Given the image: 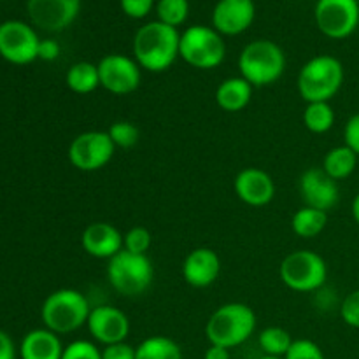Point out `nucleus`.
<instances>
[{
    "mask_svg": "<svg viewBox=\"0 0 359 359\" xmlns=\"http://www.w3.org/2000/svg\"><path fill=\"white\" fill-rule=\"evenodd\" d=\"M181 34L177 28L161 21H149L135 32L133 37V60L140 69L160 74L170 69L179 58Z\"/></svg>",
    "mask_w": 359,
    "mask_h": 359,
    "instance_id": "f257e3e1",
    "label": "nucleus"
},
{
    "mask_svg": "<svg viewBox=\"0 0 359 359\" xmlns=\"http://www.w3.org/2000/svg\"><path fill=\"white\" fill-rule=\"evenodd\" d=\"M256 323V314L249 305L238 302L224 304L207 321L205 337L210 346L233 349L251 339Z\"/></svg>",
    "mask_w": 359,
    "mask_h": 359,
    "instance_id": "f03ea898",
    "label": "nucleus"
},
{
    "mask_svg": "<svg viewBox=\"0 0 359 359\" xmlns=\"http://www.w3.org/2000/svg\"><path fill=\"white\" fill-rule=\"evenodd\" d=\"M241 77L252 88L270 86L283 77L286 70V55L283 48L269 39H258L245 46L238 56Z\"/></svg>",
    "mask_w": 359,
    "mask_h": 359,
    "instance_id": "7ed1b4c3",
    "label": "nucleus"
},
{
    "mask_svg": "<svg viewBox=\"0 0 359 359\" xmlns=\"http://www.w3.org/2000/svg\"><path fill=\"white\" fill-rule=\"evenodd\" d=\"M90 302L81 291L63 287L48 294L41 307L44 328L56 335H67L83 328L90 318Z\"/></svg>",
    "mask_w": 359,
    "mask_h": 359,
    "instance_id": "20e7f679",
    "label": "nucleus"
},
{
    "mask_svg": "<svg viewBox=\"0 0 359 359\" xmlns=\"http://www.w3.org/2000/svg\"><path fill=\"white\" fill-rule=\"evenodd\" d=\"M344 84V65L332 55H319L309 60L298 72V93L307 104L330 102Z\"/></svg>",
    "mask_w": 359,
    "mask_h": 359,
    "instance_id": "39448f33",
    "label": "nucleus"
},
{
    "mask_svg": "<svg viewBox=\"0 0 359 359\" xmlns=\"http://www.w3.org/2000/svg\"><path fill=\"white\" fill-rule=\"evenodd\" d=\"M179 56L198 70H212L223 63L226 44L223 35L205 25H193L181 34Z\"/></svg>",
    "mask_w": 359,
    "mask_h": 359,
    "instance_id": "423d86ee",
    "label": "nucleus"
},
{
    "mask_svg": "<svg viewBox=\"0 0 359 359\" xmlns=\"http://www.w3.org/2000/svg\"><path fill=\"white\" fill-rule=\"evenodd\" d=\"M153 277L154 270L151 259L147 256L132 255L125 249L107 263L109 284L121 297L135 298L144 294L153 284Z\"/></svg>",
    "mask_w": 359,
    "mask_h": 359,
    "instance_id": "0eeeda50",
    "label": "nucleus"
},
{
    "mask_svg": "<svg viewBox=\"0 0 359 359\" xmlns=\"http://www.w3.org/2000/svg\"><path fill=\"white\" fill-rule=\"evenodd\" d=\"M279 276L284 286L297 293H312L325 286L328 266L325 258L314 251H294L283 259Z\"/></svg>",
    "mask_w": 359,
    "mask_h": 359,
    "instance_id": "6e6552de",
    "label": "nucleus"
},
{
    "mask_svg": "<svg viewBox=\"0 0 359 359\" xmlns=\"http://www.w3.org/2000/svg\"><path fill=\"white\" fill-rule=\"evenodd\" d=\"M314 20L319 32L333 41L351 37L359 27L358 0H318Z\"/></svg>",
    "mask_w": 359,
    "mask_h": 359,
    "instance_id": "1a4fd4ad",
    "label": "nucleus"
},
{
    "mask_svg": "<svg viewBox=\"0 0 359 359\" xmlns=\"http://www.w3.org/2000/svg\"><path fill=\"white\" fill-rule=\"evenodd\" d=\"M39 39L34 27L20 20L0 23V56L13 65H28L39 60Z\"/></svg>",
    "mask_w": 359,
    "mask_h": 359,
    "instance_id": "9d476101",
    "label": "nucleus"
},
{
    "mask_svg": "<svg viewBox=\"0 0 359 359\" xmlns=\"http://www.w3.org/2000/svg\"><path fill=\"white\" fill-rule=\"evenodd\" d=\"M116 146L107 132L79 133L69 146V160L77 170L95 172L104 168L114 156Z\"/></svg>",
    "mask_w": 359,
    "mask_h": 359,
    "instance_id": "9b49d317",
    "label": "nucleus"
},
{
    "mask_svg": "<svg viewBox=\"0 0 359 359\" xmlns=\"http://www.w3.org/2000/svg\"><path fill=\"white\" fill-rule=\"evenodd\" d=\"M98 67V77L100 86L112 95H128L133 93L140 86L142 72L139 63L133 58L119 53L104 56Z\"/></svg>",
    "mask_w": 359,
    "mask_h": 359,
    "instance_id": "f8f14e48",
    "label": "nucleus"
},
{
    "mask_svg": "<svg viewBox=\"0 0 359 359\" xmlns=\"http://www.w3.org/2000/svg\"><path fill=\"white\" fill-rule=\"evenodd\" d=\"M81 0H28L27 13L34 27L44 32H62L76 21Z\"/></svg>",
    "mask_w": 359,
    "mask_h": 359,
    "instance_id": "ddd939ff",
    "label": "nucleus"
},
{
    "mask_svg": "<svg viewBox=\"0 0 359 359\" xmlns=\"http://www.w3.org/2000/svg\"><path fill=\"white\" fill-rule=\"evenodd\" d=\"M86 328L95 342L104 347L125 342L130 335V319L121 309L112 305H98L91 309Z\"/></svg>",
    "mask_w": 359,
    "mask_h": 359,
    "instance_id": "4468645a",
    "label": "nucleus"
},
{
    "mask_svg": "<svg viewBox=\"0 0 359 359\" xmlns=\"http://www.w3.org/2000/svg\"><path fill=\"white\" fill-rule=\"evenodd\" d=\"M300 195L307 207L328 212L339 203V182L333 181L323 168L312 167L300 177Z\"/></svg>",
    "mask_w": 359,
    "mask_h": 359,
    "instance_id": "2eb2a0df",
    "label": "nucleus"
},
{
    "mask_svg": "<svg viewBox=\"0 0 359 359\" xmlns=\"http://www.w3.org/2000/svg\"><path fill=\"white\" fill-rule=\"evenodd\" d=\"M256 7L252 0H219L212 11V28L221 35H241L252 25Z\"/></svg>",
    "mask_w": 359,
    "mask_h": 359,
    "instance_id": "dca6fc26",
    "label": "nucleus"
},
{
    "mask_svg": "<svg viewBox=\"0 0 359 359\" xmlns=\"http://www.w3.org/2000/svg\"><path fill=\"white\" fill-rule=\"evenodd\" d=\"M238 198L251 207H265L276 196V182L265 170L256 167L244 168L233 181Z\"/></svg>",
    "mask_w": 359,
    "mask_h": 359,
    "instance_id": "f3484780",
    "label": "nucleus"
},
{
    "mask_svg": "<svg viewBox=\"0 0 359 359\" xmlns=\"http://www.w3.org/2000/svg\"><path fill=\"white\" fill-rule=\"evenodd\" d=\"M221 273V259L214 249L196 248L189 252L182 263V277L191 287L212 286Z\"/></svg>",
    "mask_w": 359,
    "mask_h": 359,
    "instance_id": "a211bd4d",
    "label": "nucleus"
},
{
    "mask_svg": "<svg viewBox=\"0 0 359 359\" xmlns=\"http://www.w3.org/2000/svg\"><path fill=\"white\" fill-rule=\"evenodd\" d=\"M81 244L84 251L93 258L111 259L123 251V235L111 223L98 221L84 228Z\"/></svg>",
    "mask_w": 359,
    "mask_h": 359,
    "instance_id": "6ab92c4d",
    "label": "nucleus"
},
{
    "mask_svg": "<svg viewBox=\"0 0 359 359\" xmlns=\"http://www.w3.org/2000/svg\"><path fill=\"white\" fill-rule=\"evenodd\" d=\"M63 346L60 335L48 328L32 330L23 337L20 346L21 359H62Z\"/></svg>",
    "mask_w": 359,
    "mask_h": 359,
    "instance_id": "aec40b11",
    "label": "nucleus"
},
{
    "mask_svg": "<svg viewBox=\"0 0 359 359\" xmlns=\"http://www.w3.org/2000/svg\"><path fill=\"white\" fill-rule=\"evenodd\" d=\"M216 104L226 112L244 111L252 97V86L244 77H228L217 86Z\"/></svg>",
    "mask_w": 359,
    "mask_h": 359,
    "instance_id": "412c9836",
    "label": "nucleus"
},
{
    "mask_svg": "<svg viewBox=\"0 0 359 359\" xmlns=\"http://www.w3.org/2000/svg\"><path fill=\"white\" fill-rule=\"evenodd\" d=\"M359 167V156L354 153L351 147L337 146L333 149H330L326 153L325 160H323V170L333 179V181H344L349 175H353V172Z\"/></svg>",
    "mask_w": 359,
    "mask_h": 359,
    "instance_id": "4be33fe9",
    "label": "nucleus"
},
{
    "mask_svg": "<svg viewBox=\"0 0 359 359\" xmlns=\"http://www.w3.org/2000/svg\"><path fill=\"white\" fill-rule=\"evenodd\" d=\"M65 83L70 91L77 95L93 93L100 86L98 67L91 62H77L67 70Z\"/></svg>",
    "mask_w": 359,
    "mask_h": 359,
    "instance_id": "5701e85b",
    "label": "nucleus"
},
{
    "mask_svg": "<svg viewBox=\"0 0 359 359\" xmlns=\"http://www.w3.org/2000/svg\"><path fill=\"white\" fill-rule=\"evenodd\" d=\"M326 224H328V212H323V210L312 209L307 205L298 209L291 219V228L302 238L318 237L319 233H323Z\"/></svg>",
    "mask_w": 359,
    "mask_h": 359,
    "instance_id": "b1692460",
    "label": "nucleus"
},
{
    "mask_svg": "<svg viewBox=\"0 0 359 359\" xmlns=\"http://www.w3.org/2000/svg\"><path fill=\"white\" fill-rule=\"evenodd\" d=\"M137 359H182V351L175 340L154 335L135 347Z\"/></svg>",
    "mask_w": 359,
    "mask_h": 359,
    "instance_id": "393cba45",
    "label": "nucleus"
},
{
    "mask_svg": "<svg viewBox=\"0 0 359 359\" xmlns=\"http://www.w3.org/2000/svg\"><path fill=\"white\" fill-rule=\"evenodd\" d=\"M304 125L309 132L321 133L330 132L335 125V111L330 102H312L304 111Z\"/></svg>",
    "mask_w": 359,
    "mask_h": 359,
    "instance_id": "a878e982",
    "label": "nucleus"
},
{
    "mask_svg": "<svg viewBox=\"0 0 359 359\" xmlns=\"http://www.w3.org/2000/svg\"><path fill=\"white\" fill-rule=\"evenodd\" d=\"M293 342L294 340L290 335V332L280 328V326H269L258 337L259 349L263 351L265 356L284 358L287 351H290V347L293 346Z\"/></svg>",
    "mask_w": 359,
    "mask_h": 359,
    "instance_id": "bb28decb",
    "label": "nucleus"
},
{
    "mask_svg": "<svg viewBox=\"0 0 359 359\" xmlns=\"http://www.w3.org/2000/svg\"><path fill=\"white\" fill-rule=\"evenodd\" d=\"M158 21L168 27L179 28L189 16L188 0H158L156 2Z\"/></svg>",
    "mask_w": 359,
    "mask_h": 359,
    "instance_id": "cd10ccee",
    "label": "nucleus"
},
{
    "mask_svg": "<svg viewBox=\"0 0 359 359\" xmlns=\"http://www.w3.org/2000/svg\"><path fill=\"white\" fill-rule=\"evenodd\" d=\"M151 244H153L151 231L144 226H133L123 235V249L132 252V255L147 256Z\"/></svg>",
    "mask_w": 359,
    "mask_h": 359,
    "instance_id": "c85d7f7f",
    "label": "nucleus"
},
{
    "mask_svg": "<svg viewBox=\"0 0 359 359\" xmlns=\"http://www.w3.org/2000/svg\"><path fill=\"white\" fill-rule=\"evenodd\" d=\"M109 137H111L112 144L121 149H130L139 142L140 132L133 123L130 121H116L112 123L111 128L107 130Z\"/></svg>",
    "mask_w": 359,
    "mask_h": 359,
    "instance_id": "c756f323",
    "label": "nucleus"
},
{
    "mask_svg": "<svg viewBox=\"0 0 359 359\" xmlns=\"http://www.w3.org/2000/svg\"><path fill=\"white\" fill-rule=\"evenodd\" d=\"M62 359H102V351L90 340H74L63 347Z\"/></svg>",
    "mask_w": 359,
    "mask_h": 359,
    "instance_id": "7c9ffc66",
    "label": "nucleus"
},
{
    "mask_svg": "<svg viewBox=\"0 0 359 359\" xmlns=\"http://www.w3.org/2000/svg\"><path fill=\"white\" fill-rule=\"evenodd\" d=\"M284 359H325L321 347L307 339L294 340Z\"/></svg>",
    "mask_w": 359,
    "mask_h": 359,
    "instance_id": "2f4dec72",
    "label": "nucleus"
},
{
    "mask_svg": "<svg viewBox=\"0 0 359 359\" xmlns=\"http://www.w3.org/2000/svg\"><path fill=\"white\" fill-rule=\"evenodd\" d=\"M340 318L347 326L359 330V290L344 298L340 305Z\"/></svg>",
    "mask_w": 359,
    "mask_h": 359,
    "instance_id": "473e14b6",
    "label": "nucleus"
},
{
    "mask_svg": "<svg viewBox=\"0 0 359 359\" xmlns=\"http://www.w3.org/2000/svg\"><path fill=\"white\" fill-rule=\"evenodd\" d=\"M119 6H121V11L128 18L142 20L153 11L156 4H154V0H119Z\"/></svg>",
    "mask_w": 359,
    "mask_h": 359,
    "instance_id": "72a5a7b5",
    "label": "nucleus"
},
{
    "mask_svg": "<svg viewBox=\"0 0 359 359\" xmlns=\"http://www.w3.org/2000/svg\"><path fill=\"white\" fill-rule=\"evenodd\" d=\"M344 144L359 156V112L351 116L344 126Z\"/></svg>",
    "mask_w": 359,
    "mask_h": 359,
    "instance_id": "f704fd0d",
    "label": "nucleus"
},
{
    "mask_svg": "<svg viewBox=\"0 0 359 359\" xmlns=\"http://www.w3.org/2000/svg\"><path fill=\"white\" fill-rule=\"evenodd\" d=\"M102 359H137L135 347L126 342L112 344L102 349Z\"/></svg>",
    "mask_w": 359,
    "mask_h": 359,
    "instance_id": "c9c22d12",
    "label": "nucleus"
},
{
    "mask_svg": "<svg viewBox=\"0 0 359 359\" xmlns=\"http://www.w3.org/2000/svg\"><path fill=\"white\" fill-rule=\"evenodd\" d=\"M60 56V44L53 39H42L39 44V60L44 62H55Z\"/></svg>",
    "mask_w": 359,
    "mask_h": 359,
    "instance_id": "e433bc0d",
    "label": "nucleus"
},
{
    "mask_svg": "<svg viewBox=\"0 0 359 359\" xmlns=\"http://www.w3.org/2000/svg\"><path fill=\"white\" fill-rule=\"evenodd\" d=\"M0 359H16V347L13 339L0 330Z\"/></svg>",
    "mask_w": 359,
    "mask_h": 359,
    "instance_id": "4c0bfd02",
    "label": "nucleus"
},
{
    "mask_svg": "<svg viewBox=\"0 0 359 359\" xmlns=\"http://www.w3.org/2000/svg\"><path fill=\"white\" fill-rule=\"evenodd\" d=\"M203 359H230V349H224L219 346H209V349L203 353Z\"/></svg>",
    "mask_w": 359,
    "mask_h": 359,
    "instance_id": "58836bf2",
    "label": "nucleus"
},
{
    "mask_svg": "<svg viewBox=\"0 0 359 359\" xmlns=\"http://www.w3.org/2000/svg\"><path fill=\"white\" fill-rule=\"evenodd\" d=\"M353 217H354V221L359 224V193L354 196V200H353Z\"/></svg>",
    "mask_w": 359,
    "mask_h": 359,
    "instance_id": "ea45409f",
    "label": "nucleus"
},
{
    "mask_svg": "<svg viewBox=\"0 0 359 359\" xmlns=\"http://www.w3.org/2000/svg\"><path fill=\"white\" fill-rule=\"evenodd\" d=\"M259 359H284V358H276V356H262Z\"/></svg>",
    "mask_w": 359,
    "mask_h": 359,
    "instance_id": "a19ab883",
    "label": "nucleus"
},
{
    "mask_svg": "<svg viewBox=\"0 0 359 359\" xmlns=\"http://www.w3.org/2000/svg\"><path fill=\"white\" fill-rule=\"evenodd\" d=\"M358 354H359V349H358Z\"/></svg>",
    "mask_w": 359,
    "mask_h": 359,
    "instance_id": "79ce46f5",
    "label": "nucleus"
},
{
    "mask_svg": "<svg viewBox=\"0 0 359 359\" xmlns=\"http://www.w3.org/2000/svg\"><path fill=\"white\" fill-rule=\"evenodd\" d=\"M358 2H359V0H358Z\"/></svg>",
    "mask_w": 359,
    "mask_h": 359,
    "instance_id": "37998d69",
    "label": "nucleus"
}]
</instances>
